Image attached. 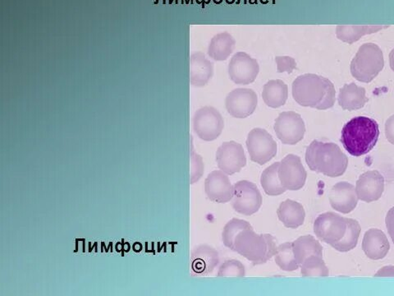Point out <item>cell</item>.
<instances>
[{"label":"cell","instance_id":"ba28073f","mask_svg":"<svg viewBox=\"0 0 394 296\" xmlns=\"http://www.w3.org/2000/svg\"><path fill=\"white\" fill-rule=\"evenodd\" d=\"M245 142L250 157L255 163L265 165L277 154V142L266 129L253 128Z\"/></svg>","mask_w":394,"mask_h":296},{"label":"cell","instance_id":"7a4b0ae2","mask_svg":"<svg viewBox=\"0 0 394 296\" xmlns=\"http://www.w3.org/2000/svg\"><path fill=\"white\" fill-rule=\"evenodd\" d=\"M310 170L328 177H338L346 172L349 159L336 143L314 140L305 151Z\"/></svg>","mask_w":394,"mask_h":296},{"label":"cell","instance_id":"4fadbf2b","mask_svg":"<svg viewBox=\"0 0 394 296\" xmlns=\"http://www.w3.org/2000/svg\"><path fill=\"white\" fill-rule=\"evenodd\" d=\"M259 66L256 59L247 53L238 52L234 55L229 66L230 80L238 85H248L257 80Z\"/></svg>","mask_w":394,"mask_h":296},{"label":"cell","instance_id":"44dd1931","mask_svg":"<svg viewBox=\"0 0 394 296\" xmlns=\"http://www.w3.org/2000/svg\"><path fill=\"white\" fill-rule=\"evenodd\" d=\"M277 215L287 228L296 229L303 225L305 219V211L301 203L287 200L280 205Z\"/></svg>","mask_w":394,"mask_h":296},{"label":"cell","instance_id":"836d02e7","mask_svg":"<svg viewBox=\"0 0 394 296\" xmlns=\"http://www.w3.org/2000/svg\"><path fill=\"white\" fill-rule=\"evenodd\" d=\"M275 61L277 64V71L280 73L285 72L291 73L296 68V63L294 58L289 57H277Z\"/></svg>","mask_w":394,"mask_h":296},{"label":"cell","instance_id":"9a60e30c","mask_svg":"<svg viewBox=\"0 0 394 296\" xmlns=\"http://www.w3.org/2000/svg\"><path fill=\"white\" fill-rule=\"evenodd\" d=\"M205 191L211 201L226 203L233 198L234 185L231 184L228 175L222 170H214L205 180Z\"/></svg>","mask_w":394,"mask_h":296},{"label":"cell","instance_id":"d6986e66","mask_svg":"<svg viewBox=\"0 0 394 296\" xmlns=\"http://www.w3.org/2000/svg\"><path fill=\"white\" fill-rule=\"evenodd\" d=\"M389 249L391 244L382 230L370 229L366 231L363 242V249L366 256L373 260H379L386 257Z\"/></svg>","mask_w":394,"mask_h":296},{"label":"cell","instance_id":"5b68a950","mask_svg":"<svg viewBox=\"0 0 394 296\" xmlns=\"http://www.w3.org/2000/svg\"><path fill=\"white\" fill-rule=\"evenodd\" d=\"M384 66V54L379 45L365 43L361 46L351 63V73L355 80L369 83L372 82Z\"/></svg>","mask_w":394,"mask_h":296},{"label":"cell","instance_id":"7402d4cb","mask_svg":"<svg viewBox=\"0 0 394 296\" xmlns=\"http://www.w3.org/2000/svg\"><path fill=\"white\" fill-rule=\"evenodd\" d=\"M338 100L342 109L349 111L363 108L368 101L364 87H359L354 82L342 87Z\"/></svg>","mask_w":394,"mask_h":296},{"label":"cell","instance_id":"cb8c5ba5","mask_svg":"<svg viewBox=\"0 0 394 296\" xmlns=\"http://www.w3.org/2000/svg\"><path fill=\"white\" fill-rule=\"evenodd\" d=\"M289 97V87L280 80L268 81L263 87L262 98L268 108L276 109L285 105Z\"/></svg>","mask_w":394,"mask_h":296},{"label":"cell","instance_id":"4316f807","mask_svg":"<svg viewBox=\"0 0 394 296\" xmlns=\"http://www.w3.org/2000/svg\"><path fill=\"white\" fill-rule=\"evenodd\" d=\"M279 165L280 163L272 164L262 175V186L267 195L279 196L287 191L280 182Z\"/></svg>","mask_w":394,"mask_h":296},{"label":"cell","instance_id":"30bf717a","mask_svg":"<svg viewBox=\"0 0 394 296\" xmlns=\"http://www.w3.org/2000/svg\"><path fill=\"white\" fill-rule=\"evenodd\" d=\"M347 230L344 217L335 212H326L319 215L315 221L314 232L319 239L332 245L344 237Z\"/></svg>","mask_w":394,"mask_h":296},{"label":"cell","instance_id":"f1b7e54d","mask_svg":"<svg viewBox=\"0 0 394 296\" xmlns=\"http://www.w3.org/2000/svg\"><path fill=\"white\" fill-rule=\"evenodd\" d=\"M275 259L276 265L282 271L294 272L300 267L294 256L293 245L290 242L282 244L277 247Z\"/></svg>","mask_w":394,"mask_h":296},{"label":"cell","instance_id":"5bb4252c","mask_svg":"<svg viewBox=\"0 0 394 296\" xmlns=\"http://www.w3.org/2000/svg\"><path fill=\"white\" fill-rule=\"evenodd\" d=\"M257 103V95L253 90L236 89L227 96L225 108L231 117L245 119L255 112Z\"/></svg>","mask_w":394,"mask_h":296},{"label":"cell","instance_id":"7c38bea8","mask_svg":"<svg viewBox=\"0 0 394 296\" xmlns=\"http://www.w3.org/2000/svg\"><path fill=\"white\" fill-rule=\"evenodd\" d=\"M216 163L218 168L226 175L240 172L247 165L243 146L234 141L222 142L216 151Z\"/></svg>","mask_w":394,"mask_h":296},{"label":"cell","instance_id":"e575fe53","mask_svg":"<svg viewBox=\"0 0 394 296\" xmlns=\"http://www.w3.org/2000/svg\"><path fill=\"white\" fill-rule=\"evenodd\" d=\"M386 135L388 141L394 145V114L387 119L386 123Z\"/></svg>","mask_w":394,"mask_h":296},{"label":"cell","instance_id":"f546056e","mask_svg":"<svg viewBox=\"0 0 394 296\" xmlns=\"http://www.w3.org/2000/svg\"><path fill=\"white\" fill-rule=\"evenodd\" d=\"M253 229L250 222L245 220L234 219L230 220L222 230V243L227 248L234 251L235 239L243 230Z\"/></svg>","mask_w":394,"mask_h":296},{"label":"cell","instance_id":"484cf974","mask_svg":"<svg viewBox=\"0 0 394 296\" xmlns=\"http://www.w3.org/2000/svg\"><path fill=\"white\" fill-rule=\"evenodd\" d=\"M387 29L381 26H338L336 29V36L338 39L347 44H354L358 41L361 37L373 34L380 30Z\"/></svg>","mask_w":394,"mask_h":296},{"label":"cell","instance_id":"d4e9b609","mask_svg":"<svg viewBox=\"0 0 394 296\" xmlns=\"http://www.w3.org/2000/svg\"><path fill=\"white\" fill-rule=\"evenodd\" d=\"M296 262L301 266L305 258L317 256L323 257V247L312 235H303L291 243Z\"/></svg>","mask_w":394,"mask_h":296},{"label":"cell","instance_id":"1f68e13d","mask_svg":"<svg viewBox=\"0 0 394 296\" xmlns=\"http://www.w3.org/2000/svg\"><path fill=\"white\" fill-rule=\"evenodd\" d=\"M217 275L219 277H244L245 267L240 261L230 259L222 263Z\"/></svg>","mask_w":394,"mask_h":296},{"label":"cell","instance_id":"6da1fadb","mask_svg":"<svg viewBox=\"0 0 394 296\" xmlns=\"http://www.w3.org/2000/svg\"><path fill=\"white\" fill-rule=\"evenodd\" d=\"M291 91L296 103L303 108L328 110L335 103L336 91L328 78L305 73L296 78Z\"/></svg>","mask_w":394,"mask_h":296},{"label":"cell","instance_id":"ac0fdd59","mask_svg":"<svg viewBox=\"0 0 394 296\" xmlns=\"http://www.w3.org/2000/svg\"><path fill=\"white\" fill-rule=\"evenodd\" d=\"M220 262L219 253L210 245L202 244L195 249L192 256L194 275L206 276L211 274Z\"/></svg>","mask_w":394,"mask_h":296},{"label":"cell","instance_id":"277c9868","mask_svg":"<svg viewBox=\"0 0 394 296\" xmlns=\"http://www.w3.org/2000/svg\"><path fill=\"white\" fill-rule=\"evenodd\" d=\"M234 251L245 258L253 265H261L275 256L276 240L270 234L258 235L253 229L243 230L234 242Z\"/></svg>","mask_w":394,"mask_h":296},{"label":"cell","instance_id":"3957f363","mask_svg":"<svg viewBox=\"0 0 394 296\" xmlns=\"http://www.w3.org/2000/svg\"><path fill=\"white\" fill-rule=\"evenodd\" d=\"M379 136V124L365 117L351 119L342 129L341 142L354 156L369 154L377 145Z\"/></svg>","mask_w":394,"mask_h":296},{"label":"cell","instance_id":"e0dca14e","mask_svg":"<svg viewBox=\"0 0 394 296\" xmlns=\"http://www.w3.org/2000/svg\"><path fill=\"white\" fill-rule=\"evenodd\" d=\"M328 198L333 209L344 214H350L354 211L359 200L356 188L345 182L336 184L332 188Z\"/></svg>","mask_w":394,"mask_h":296},{"label":"cell","instance_id":"d6a6232c","mask_svg":"<svg viewBox=\"0 0 394 296\" xmlns=\"http://www.w3.org/2000/svg\"><path fill=\"white\" fill-rule=\"evenodd\" d=\"M204 174L202 157L192 151L191 154V184L197 183Z\"/></svg>","mask_w":394,"mask_h":296},{"label":"cell","instance_id":"83f0119b","mask_svg":"<svg viewBox=\"0 0 394 296\" xmlns=\"http://www.w3.org/2000/svg\"><path fill=\"white\" fill-rule=\"evenodd\" d=\"M346 221L347 230L344 237L331 245L336 251L342 253L351 251L358 245L361 230L358 221L351 219H346Z\"/></svg>","mask_w":394,"mask_h":296},{"label":"cell","instance_id":"74e56055","mask_svg":"<svg viewBox=\"0 0 394 296\" xmlns=\"http://www.w3.org/2000/svg\"><path fill=\"white\" fill-rule=\"evenodd\" d=\"M389 64H391V69L394 72V49H393L391 54H389Z\"/></svg>","mask_w":394,"mask_h":296},{"label":"cell","instance_id":"d590c367","mask_svg":"<svg viewBox=\"0 0 394 296\" xmlns=\"http://www.w3.org/2000/svg\"><path fill=\"white\" fill-rule=\"evenodd\" d=\"M386 223L389 235L394 237V207L388 212Z\"/></svg>","mask_w":394,"mask_h":296},{"label":"cell","instance_id":"9c48e42d","mask_svg":"<svg viewBox=\"0 0 394 296\" xmlns=\"http://www.w3.org/2000/svg\"><path fill=\"white\" fill-rule=\"evenodd\" d=\"M275 132L279 140L286 145H295L303 140L305 122L294 111L282 112L275 119Z\"/></svg>","mask_w":394,"mask_h":296},{"label":"cell","instance_id":"4dcf8cb0","mask_svg":"<svg viewBox=\"0 0 394 296\" xmlns=\"http://www.w3.org/2000/svg\"><path fill=\"white\" fill-rule=\"evenodd\" d=\"M301 275L309 276H328L330 274L326 262L323 258L317 256H310L305 258L301 266Z\"/></svg>","mask_w":394,"mask_h":296},{"label":"cell","instance_id":"8992f818","mask_svg":"<svg viewBox=\"0 0 394 296\" xmlns=\"http://www.w3.org/2000/svg\"><path fill=\"white\" fill-rule=\"evenodd\" d=\"M262 193L254 183L241 180L234 185L231 205L238 214L245 216L257 214L262 207Z\"/></svg>","mask_w":394,"mask_h":296},{"label":"cell","instance_id":"8fae6325","mask_svg":"<svg viewBox=\"0 0 394 296\" xmlns=\"http://www.w3.org/2000/svg\"><path fill=\"white\" fill-rule=\"evenodd\" d=\"M279 177L287 191H296L303 188L308 173L300 157L294 154L286 156L280 163Z\"/></svg>","mask_w":394,"mask_h":296},{"label":"cell","instance_id":"603a6c76","mask_svg":"<svg viewBox=\"0 0 394 296\" xmlns=\"http://www.w3.org/2000/svg\"><path fill=\"white\" fill-rule=\"evenodd\" d=\"M236 40L229 32L215 35L208 47V55L215 61H225L234 52Z\"/></svg>","mask_w":394,"mask_h":296},{"label":"cell","instance_id":"ffe728a7","mask_svg":"<svg viewBox=\"0 0 394 296\" xmlns=\"http://www.w3.org/2000/svg\"><path fill=\"white\" fill-rule=\"evenodd\" d=\"M214 74V68L205 54L196 52L190 59V82L193 87H205Z\"/></svg>","mask_w":394,"mask_h":296},{"label":"cell","instance_id":"f35d334b","mask_svg":"<svg viewBox=\"0 0 394 296\" xmlns=\"http://www.w3.org/2000/svg\"><path fill=\"white\" fill-rule=\"evenodd\" d=\"M391 238H392L393 242L394 244V237H391Z\"/></svg>","mask_w":394,"mask_h":296},{"label":"cell","instance_id":"8d00e7d4","mask_svg":"<svg viewBox=\"0 0 394 296\" xmlns=\"http://www.w3.org/2000/svg\"><path fill=\"white\" fill-rule=\"evenodd\" d=\"M374 276H394V266H386L379 269Z\"/></svg>","mask_w":394,"mask_h":296},{"label":"cell","instance_id":"2e32d148","mask_svg":"<svg viewBox=\"0 0 394 296\" xmlns=\"http://www.w3.org/2000/svg\"><path fill=\"white\" fill-rule=\"evenodd\" d=\"M359 200L365 202L377 201L384 191V178L377 170L366 171L356 184Z\"/></svg>","mask_w":394,"mask_h":296},{"label":"cell","instance_id":"52a82bcc","mask_svg":"<svg viewBox=\"0 0 394 296\" xmlns=\"http://www.w3.org/2000/svg\"><path fill=\"white\" fill-rule=\"evenodd\" d=\"M225 127L224 119L220 111L212 106L199 109L193 118V128L201 140L211 142L221 135Z\"/></svg>","mask_w":394,"mask_h":296}]
</instances>
